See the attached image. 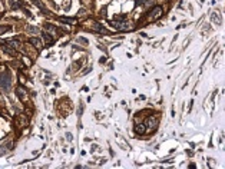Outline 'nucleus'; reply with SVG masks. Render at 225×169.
<instances>
[{
  "instance_id": "0eeeda50",
  "label": "nucleus",
  "mask_w": 225,
  "mask_h": 169,
  "mask_svg": "<svg viewBox=\"0 0 225 169\" xmlns=\"http://www.w3.org/2000/svg\"><path fill=\"white\" fill-rule=\"evenodd\" d=\"M135 130H136L138 135H144L145 132H146V128H145V123H141V125H138L136 128H135Z\"/></svg>"
},
{
  "instance_id": "ddd939ff",
  "label": "nucleus",
  "mask_w": 225,
  "mask_h": 169,
  "mask_svg": "<svg viewBox=\"0 0 225 169\" xmlns=\"http://www.w3.org/2000/svg\"><path fill=\"white\" fill-rule=\"evenodd\" d=\"M7 45H10L12 48H19V46H20V43H19L17 40H9Z\"/></svg>"
},
{
  "instance_id": "7ed1b4c3",
  "label": "nucleus",
  "mask_w": 225,
  "mask_h": 169,
  "mask_svg": "<svg viewBox=\"0 0 225 169\" xmlns=\"http://www.w3.org/2000/svg\"><path fill=\"white\" fill-rule=\"evenodd\" d=\"M12 85V78L9 73H1L0 75V88L9 89V86Z\"/></svg>"
},
{
  "instance_id": "20e7f679",
  "label": "nucleus",
  "mask_w": 225,
  "mask_h": 169,
  "mask_svg": "<svg viewBox=\"0 0 225 169\" xmlns=\"http://www.w3.org/2000/svg\"><path fill=\"white\" fill-rule=\"evenodd\" d=\"M156 126H158V119H156L155 116H149V118L146 119V122H145V128H146V130H149V132L155 130Z\"/></svg>"
},
{
  "instance_id": "9d476101",
  "label": "nucleus",
  "mask_w": 225,
  "mask_h": 169,
  "mask_svg": "<svg viewBox=\"0 0 225 169\" xmlns=\"http://www.w3.org/2000/svg\"><path fill=\"white\" fill-rule=\"evenodd\" d=\"M9 6L12 9H19V7H22V4L17 1V0H9Z\"/></svg>"
},
{
  "instance_id": "f8f14e48",
  "label": "nucleus",
  "mask_w": 225,
  "mask_h": 169,
  "mask_svg": "<svg viewBox=\"0 0 225 169\" xmlns=\"http://www.w3.org/2000/svg\"><path fill=\"white\" fill-rule=\"evenodd\" d=\"M59 20H60V22H64V23H70V24L76 23L75 19H69V17H59Z\"/></svg>"
},
{
  "instance_id": "39448f33",
  "label": "nucleus",
  "mask_w": 225,
  "mask_h": 169,
  "mask_svg": "<svg viewBox=\"0 0 225 169\" xmlns=\"http://www.w3.org/2000/svg\"><path fill=\"white\" fill-rule=\"evenodd\" d=\"M45 30H46V33H49L53 39L57 36V29L55 26H52V24H45Z\"/></svg>"
},
{
  "instance_id": "1a4fd4ad",
  "label": "nucleus",
  "mask_w": 225,
  "mask_h": 169,
  "mask_svg": "<svg viewBox=\"0 0 225 169\" xmlns=\"http://www.w3.org/2000/svg\"><path fill=\"white\" fill-rule=\"evenodd\" d=\"M43 40L46 42V45H52V43L55 42V39H53L52 36H49V33H45V34H43Z\"/></svg>"
},
{
  "instance_id": "f03ea898",
  "label": "nucleus",
  "mask_w": 225,
  "mask_h": 169,
  "mask_svg": "<svg viewBox=\"0 0 225 169\" xmlns=\"http://www.w3.org/2000/svg\"><path fill=\"white\" fill-rule=\"evenodd\" d=\"M162 13H163V12H162L161 6H155V7L148 13V19H149V20H158V19L162 16Z\"/></svg>"
},
{
  "instance_id": "423d86ee",
  "label": "nucleus",
  "mask_w": 225,
  "mask_h": 169,
  "mask_svg": "<svg viewBox=\"0 0 225 169\" xmlns=\"http://www.w3.org/2000/svg\"><path fill=\"white\" fill-rule=\"evenodd\" d=\"M29 42H30V45H33L37 50H42V49H43V43H42L40 39H37V37H32Z\"/></svg>"
},
{
  "instance_id": "4468645a",
  "label": "nucleus",
  "mask_w": 225,
  "mask_h": 169,
  "mask_svg": "<svg viewBox=\"0 0 225 169\" xmlns=\"http://www.w3.org/2000/svg\"><path fill=\"white\" fill-rule=\"evenodd\" d=\"M10 30V26H0V34H3L4 32Z\"/></svg>"
},
{
  "instance_id": "9b49d317",
  "label": "nucleus",
  "mask_w": 225,
  "mask_h": 169,
  "mask_svg": "<svg viewBox=\"0 0 225 169\" xmlns=\"http://www.w3.org/2000/svg\"><path fill=\"white\" fill-rule=\"evenodd\" d=\"M1 49H3V50H4L6 53H9V55H15V53H16V52H15L13 49L7 48V43H6V45H1Z\"/></svg>"
},
{
  "instance_id": "6e6552de",
  "label": "nucleus",
  "mask_w": 225,
  "mask_h": 169,
  "mask_svg": "<svg viewBox=\"0 0 225 169\" xmlns=\"http://www.w3.org/2000/svg\"><path fill=\"white\" fill-rule=\"evenodd\" d=\"M16 93H17V96L20 97V99H24V97H26V90H24L22 86H19V88L16 89Z\"/></svg>"
},
{
  "instance_id": "f257e3e1",
  "label": "nucleus",
  "mask_w": 225,
  "mask_h": 169,
  "mask_svg": "<svg viewBox=\"0 0 225 169\" xmlns=\"http://www.w3.org/2000/svg\"><path fill=\"white\" fill-rule=\"evenodd\" d=\"M109 24H111V27L116 29V30H121V32H130V30L135 29V24L130 23V22H126V20H123V22L112 20V22H109Z\"/></svg>"
}]
</instances>
